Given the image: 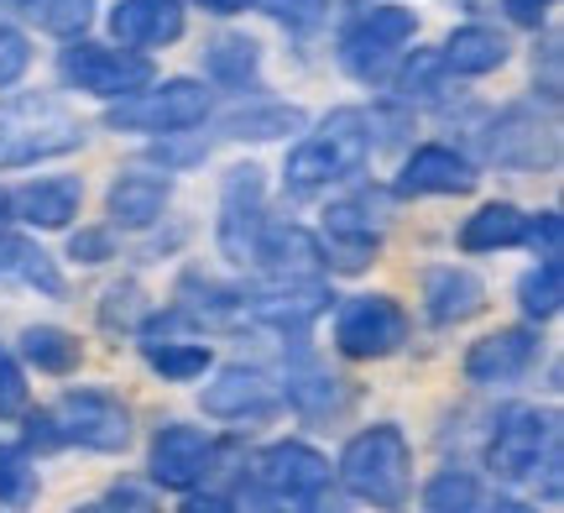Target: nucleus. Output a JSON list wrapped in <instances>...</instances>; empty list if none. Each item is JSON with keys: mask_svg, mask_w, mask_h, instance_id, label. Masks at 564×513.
<instances>
[{"mask_svg": "<svg viewBox=\"0 0 564 513\" xmlns=\"http://www.w3.org/2000/svg\"><path fill=\"white\" fill-rule=\"evenodd\" d=\"M0 272L26 278V284H37L42 293H63V278L53 272L47 252H37L32 242H17V236H0Z\"/></svg>", "mask_w": 564, "mask_h": 513, "instance_id": "nucleus-26", "label": "nucleus"}, {"mask_svg": "<svg viewBox=\"0 0 564 513\" xmlns=\"http://www.w3.org/2000/svg\"><path fill=\"white\" fill-rule=\"evenodd\" d=\"M345 488L371 503V509H403L413 488V451L398 425H371L361 430L340 456Z\"/></svg>", "mask_w": 564, "mask_h": 513, "instance_id": "nucleus-4", "label": "nucleus"}, {"mask_svg": "<svg viewBox=\"0 0 564 513\" xmlns=\"http://www.w3.org/2000/svg\"><path fill=\"white\" fill-rule=\"evenodd\" d=\"M267 231L262 215V168H236L230 184H225V215H220V247L236 263L257 257V242Z\"/></svg>", "mask_w": 564, "mask_h": 513, "instance_id": "nucleus-13", "label": "nucleus"}, {"mask_svg": "<svg viewBox=\"0 0 564 513\" xmlns=\"http://www.w3.org/2000/svg\"><path fill=\"white\" fill-rule=\"evenodd\" d=\"M209 68H215L225 84H246V74L257 68V42H246V38L215 42V53H209Z\"/></svg>", "mask_w": 564, "mask_h": 513, "instance_id": "nucleus-31", "label": "nucleus"}, {"mask_svg": "<svg viewBox=\"0 0 564 513\" xmlns=\"http://www.w3.org/2000/svg\"><path fill=\"white\" fill-rule=\"evenodd\" d=\"M11 210H21V221L32 226H68L79 215V184L74 179H42V184H26L11 200Z\"/></svg>", "mask_w": 564, "mask_h": 513, "instance_id": "nucleus-21", "label": "nucleus"}, {"mask_svg": "<svg viewBox=\"0 0 564 513\" xmlns=\"http://www.w3.org/2000/svg\"><path fill=\"white\" fill-rule=\"evenodd\" d=\"M507 11H512V21H523V26H539L544 21V11L554 6V0H502Z\"/></svg>", "mask_w": 564, "mask_h": 513, "instance_id": "nucleus-38", "label": "nucleus"}, {"mask_svg": "<svg viewBox=\"0 0 564 513\" xmlns=\"http://www.w3.org/2000/svg\"><path fill=\"white\" fill-rule=\"evenodd\" d=\"M423 304H429V320H434V325H460L470 314H481L486 288H481V278L465 272V267H440V272L423 278Z\"/></svg>", "mask_w": 564, "mask_h": 513, "instance_id": "nucleus-19", "label": "nucleus"}, {"mask_svg": "<svg viewBox=\"0 0 564 513\" xmlns=\"http://www.w3.org/2000/svg\"><path fill=\"white\" fill-rule=\"evenodd\" d=\"M147 509V493L141 488H116L110 498H100V503H84L79 513H141Z\"/></svg>", "mask_w": 564, "mask_h": 513, "instance_id": "nucleus-36", "label": "nucleus"}, {"mask_svg": "<svg viewBox=\"0 0 564 513\" xmlns=\"http://www.w3.org/2000/svg\"><path fill=\"white\" fill-rule=\"evenodd\" d=\"M26 440L32 446H84V451H126L131 440V414L121 398L95 388L63 393L47 414L26 419Z\"/></svg>", "mask_w": 564, "mask_h": 513, "instance_id": "nucleus-2", "label": "nucleus"}, {"mask_svg": "<svg viewBox=\"0 0 564 513\" xmlns=\"http://www.w3.org/2000/svg\"><path fill=\"white\" fill-rule=\"evenodd\" d=\"M491 158L512 168H533L554 158V121H539V110L512 105L502 121L491 126Z\"/></svg>", "mask_w": 564, "mask_h": 513, "instance_id": "nucleus-17", "label": "nucleus"}, {"mask_svg": "<svg viewBox=\"0 0 564 513\" xmlns=\"http://www.w3.org/2000/svg\"><path fill=\"white\" fill-rule=\"evenodd\" d=\"M204 11H215V17H230V11H246L251 0H199Z\"/></svg>", "mask_w": 564, "mask_h": 513, "instance_id": "nucleus-41", "label": "nucleus"}, {"mask_svg": "<svg viewBox=\"0 0 564 513\" xmlns=\"http://www.w3.org/2000/svg\"><path fill=\"white\" fill-rule=\"evenodd\" d=\"M105 252H110V242H105L100 231H84V236H74V257H84V263H100Z\"/></svg>", "mask_w": 564, "mask_h": 513, "instance_id": "nucleus-39", "label": "nucleus"}, {"mask_svg": "<svg viewBox=\"0 0 564 513\" xmlns=\"http://www.w3.org/2000/svg\"><path fill=\"white\" fill-rule=\"evenodd\" d=\"M533 356H539V335L533 330H497V335H486L470 346L465 356V377L470 383H512V377H523L533 367Z\"/></svg>", "mask_w": 564, "mask_h": 513, "instance_id": "nucleus-15", "label": "nucleus"}, {"mask_svg": "<svg viewBox=\"0 0 564 513\" xmlns=\"http://www.w3.org/2000/svg\"><path fill=\"white\" fill-rule=\"evenodd\" d=\"M444 63L455 74H491V68L507 63V38L491 32V26H460V32H449V42H444Z\"/></svg>", "mask_w": 564, "mask_h": 513, "instance_id": "nucleus-23", "label": "nucleus"}, {"mask_svg": "<svg viewBox=\"0 0 564 513\" xmlns=\"http://www.w3.org/2000/svg\"><path fill=\"white\" fill-rule=\"evenodd\" d=\"M26 58H32V47L21 38L17 26H0V89L6 84H17L26 74Z\"/></svg>", "mask_w": 564, "mask_h": 513, "instance_id": "nucleus-33", "label": "nucleus"}, {"mask_svg": "<svg viewBox=\"0 0 564 513\" xmlns=\"http://www.w3.org/2000/svg\"><path fill=\"white\" fill-rule=\"evenodd\" d=\"M110 32L126 47H167L183 38V0H121L110 11Z\"/></svg>", "mask_w": 564, "mask_h": 513, "instance_id": "nucleus-16", "label": "nucleus"}, {"mask_svg": "<svg viewBox=\"0 0 564 513\" xmlns=\"http://www.w3.org/2000/svg\"><path fill=\"white\" fill-rule=\"evenodd\" d=\"M26 409V383H21V367L0 351V419L6 414H21Z\"/></svg>", "mask_w": 564, "mask_h": 513, "instance_id": "nucleus-34", "label": "nucleus"}, {"mask_svg": "<svg viewBox=\"0 0 564 513\" xmlns=\"http://www.w3.org/2000/svg\"><path fill=\"white\" fill-rule=\"evenodd\" d=\"M382 247V200L361 194V200H340L324 215V257L345 272H361Z\"/></svg>", "mask_w": 564, "mask_h": 513, "instance_id": "nucleus-11", "label": "nucleus"}, {"mask_svg": "<svg viewBox=\"0 0 564 513\" xmlns=\"http://www.w3.org/2000/svg\"><path fill=\"white\" fill-rule=\"evenodd\" d=\"M89 6L95 0H42L37 21L47 32H58V38H74V32H84V21H89Z\"/></svg>", "mask_w": 564, "mask_h": 513, "instance_id": "nucleus-32", "label": "nucleus"}, {"mask_svg": "<svg viewBox=\"0 0 564 513\" xmlns=\"http://www.w3.org/2000/svg\"><path fill=\"white\" fill-rule=\"evenodd\" d=\"M147 362H152V372H162V377H173V383H188V377H204V367H209V346H183V341H147Z\"/></svg>", "mask_w": 564, "mask_h": 513, "instance_id": "nucleus-27", "label": "nucleus"}, {"mask_svg": "<svg viewBox=\"0 0 564 513\" xmlns=\"http://www.w3.org/2000/svg\"><path fill=\"white\" fill-rule=\"evenodd\" d=\"M413 32H419V26H413V11H403V6H371L366 17H356L345 26V38H340L345 68L361 74V79L382 74L387 58H392Z\"/></svg>", "mask_w": 564, "mask_h": 513, "instance_id": "nucleus-10", "label": "nucleus"}, {"mask_svg": "<svg viewBox=\"0 0 564 513\" xmlns=\"http://www.w3.org/2000/svg\"><path fill=\"white\" fill-rule=\"evenodd\" d=\"M486 467L502 482H533L544 477V498H560V419L539 409H507L491 446Z\"/></svg>", "mask_w": 564, "mask_h": 513, "instance_id": "nucleus-3", "label": "nucleus"}, {"mask_svg": "<svg viewBox=\"0 0 564 513\" xmlns=\"http://www.w3.org/2000/svg\"><path fill=\"white\" fill-rule=\"evenodd\" d=\"M63 79L89 89V95H105V100H126L152 84V63L137 58V53H121V47H100V42H74L63 47Z\"/></svg>", "mask_w": 564, "mask_h": 513, "instance_id": "nucleus-8", "label": "nucleus"}, {"mask_svg": "<svg viewBox=\"0 0 564 513\" xmlns=\"http://www.w3.org/2000/svg\"><path fill=\"white\" fill-rule=\"evenodd\" d=\"M183 513H236V509H230L225 498H194V503H188Z\"/></svg>", "mask_w": 564, "mask_h": 513, "instance_id": "nucleus-40", "label": "nucleus"}, {"mask_svg": "<svg viewBox=\"0 0 564 513\" xmlns=\"http://www.w3.org/2000/svg\"><path fill=\"white\" fill-rule=\"evenodd\" d=\"M11 6H17V11H26V17H37V11H42V0H11Z\"/></svg>", "mask_w": 564, "mask_h": 513, "instance_id": "nucleus-44", "label": "nucleus"}, {"mask_svg": "<svg viewBox=\"0 0 564 513\" xmlns=\"http://www.w3.org/2000/svg\"><path fill=\"white\" fill-rule=\"evenodd\" d=\"M403 341H408V314L392 304V299H382V293L345 304V314L335 320V346H340L350 362L392 356Z\"/></svg>", "mask_w": 564, "mask_h": 513, "instance_id": "nucleus-9", "label": "nucleus"}, {"mask_svg": "<svg viewBox=\"0 0 564 513\" xmlns=\"http://www.w3.org/2000/svg\"><path fill=\"white\" fill-rule=\"evenodd\" d=\"M366 152H371L366 116L361 110H335L308 142L293 147V158H288V189L293 194H314L324 184H340V179H350L366 163Z\"/></svg>", "mask_w": 564, "mask_h": 513, "instance_id": "nucleus-5", "label": "nucleus"}, {"mask_svg": "<svg viewBox=\"0 0 564 513\" xmlns=\"http://www.w3.org/2000/svg\"><path fill=\"white\" fill-rule=\"evenodd\" d=\"M6 221H11V194H0V236H6Z\"/></svg>", "mask_w": 564, "mask_h": 513, "instance_id": "nucleus-43", "label": "nucleus"}, {"mask_svg": "<svg viewBox=\"0 0 564 513\" xmlns=\"http://www.w3.org/2000/svg\"><path fill=\"white\" fill-rule=\"evenodd\" d=\"M528 221L518 205H486L476 210L470 221H465L460 231V247L465 252H497V247H518V242H528Z\"/></svg>", "mask_w": 564, "mask_h": 513, "instance_id": "nucleus-22", "label": "nucleus"}, {"mask_svg": "<svg viewBox=\"0 0 564 513\" xmlns=\"http://www.w3.org/2000/svg\"><path fill=\"white\" fill-rule=\"evenodd\" d=\"M560 210H544L539 215V226H528V242L533 247H544V257H560Z\"/></svg>", "mask_w": 564, "mask_h": 513, "instance_id": "nucleus-37", "label": "nucleus"}, {"mask_svg": "<svg viewBox=\"0 0 564 513\" xmlns=\"http://www.w3.org/2000/svg\"><path fill=\"white\" fill-rule=\"evenodd\" d=\"M37 498V472H32V461L11 446H0V503L6 509H26Z\"/></svg>", "mask_w": 564, "mask_h": 513, "instance_id": "nucleus-29", "label": "nucleus"}, {"mask_svg": "<svg viewBox=\"0 0 564 513\" xmlns=\"http://www.w3.org/2000/svg\"><path fill=\"white\" fill-rule=\"evenodd\" d=\"M21 351H26V362L42 372H74L79 367V341H74L68 330H53V325L21 330Z\"/></svg>", "mask_w": 564, "mask_h": 513, "instance_id": "nucleus-25", "label": "nucleus"}, {"mask_svg": "<svg viewBox=\"0 0 564 513\" xmlns=\"http://www.w3.org/2000/svg\"><path fill=\"white\" fill-rule=\"evenodd\" d=\"M267 11L278 21H288V26H314L319 21V11H324V0H267Z\"/></svg>", "mask_w": 564, "mask_h": 513, "instance_id": "nucleus-35", "label": "nucleus"}, {"mask_svg": "<svg viewBox=\"0 0 564 513\" xmlns=\"http://www.w3.org/2000/svg\"><path fill=\"white\" fill-rule=\"evenodd\" d=\"M167 194H173V184L158 179V173H126V179L110 184V221L126 231L152 226L162 215V205H167Z\"/></svg>", "mask_w": 564, "mask_h": 513, "instance_id": "nucleus-20", "label": "nucleus"}, {"mask_svg": "<svg viewBox=\"0 0 564 513\" xmlns=\"http://www.w3.org/2000/svg\"><path fill=\"white\" fill-rule=\"evenodd\" d=\"M251 498H267L278 513H345L340 493L329 488V461L303 440H278L257 456L251 482L241 477Z\"/></svg>", "mask_w": 564, "mask_h": 513, "instance_id": "nucleus-1", "label": "nucleus"}, {"mask_svg": "<svg viewBox=\"0 0 564 513\" xmlns=\"http://www.w3.org/2000/svg\"><path fill=\"white\" fill-rule=\"evenodd\" d=\"M84 142V126L58 100H11L0 105V168H26L63 158Z\"/></svg>", "mask_w": 564, "mask_h": 513, "instance_id": "nucleus-6", "label": "nucleus"}, {"mask_svg": "<svg viewBox=\"0 0 564 513\" xmlns=\"http://www.w3.org/2000/svg\"><path fill=\"white\" fill-rule=\"evenodd\" d=\"M398 189L403 194H465L476 189V168L449 147H419L398 173Z\"/></svg>", "mask_w": 564, "mask_h": 513, "instance_id": "nucleus-18", "label": "nucleus"}, {"mask_svg": "<svg viewBox=\"0 0 564 513\" xmlns=\"http://www.w3.org/2000/svg\"><path fill=\"white\" fill-rule=\"evenodd\" d=\"M215 456H220V440H209L194 425H167L152 440V477L162 488H199L204 477L215 472Z\"/></svg>", "mask_w": 564, "mask_h": 513, "instance_id": "nucleus-12", "label": "nucleus"}, {"mask_svg": "<svg viewBox=\"0 0 564 513\" xmlns=\"http://www.w3.org/2000/svg\"><path fill=\"white\" fill-rule=\"evenodd\" d=\"M303 110L299 105H272V110H246L230 121V137H282V131H299Z\"/></svg>", "mask_w": 564, "mask_h": 513, "instance_id": "nucleus-30", "label": "nucleus"}, {"mask_svg": "<svg viewBox=\"0 0 564 513\" xmlns=\"http://www.w3.org/2000/svg\"><path fill=\"white\" fill-rule=\"evenodd\" d=\"M278 404H282L278 383L257 367H230V372H220V383L204 388V409L215 414V419H262Z\"/></svg>", "mask_w": 564, "mask_h": 513, "instance_id": "nucleus-14", "label": "nucleus"}, {"mask_svg": "<svg viewBox=\"0 0 564 513\" xmlns=\"http://www.w3.org/2000/svg\"><path fill=\"white\" fill-rule=\"evenodd\" d=\"M209 116V89L194 79H167V84H147L137 95L110 105L105 126L110 131H188Z\"/></svg>", "mask_w": 564, "mask_h": 513, "instance_id": "nucleus-7", "label": "nucleus"}, {"mask_svg": "<svg viewBox=\"0 0 564 513\" xmlns=\"http://www.w3.org/2000/svg\"><path fill=\"white\" fill-rule=\"evenodd\" d=\"M429 513H470L481 503V488H476V477L470 472H440L429 482V493H423Z\"/></svg>", "mask_w": 564, "mask_h": 513, "instance_id": "nucleus-28", "label": "nucleus"}, {"mask_svg": "<svg viewBox=\"0 0 564 513\" xmlns=\"http://www.w3.org/2000/svg\"><path fill=\"white\" fill-rule=\"evenodd\" d=\"M518 299H523V314L528 320H554L564 304V267L560 257H544V263L528 272L518 284Z\"/></svg>", "mask_w": 564, "mask_h": 513, "instance_id": "nucleus-24", "label": "nucleus"}, {"mask_svg": "<svg viewBox=\"0 0 564 513\" xmlns=\"http://www.w3.org/2000/svg\"><path fill=\"white\" fill-rule=\"evenodd\" d=\"M481 513H539V509H528V503H512V498H497V503H486Z\"/></svg>", "mask_w": 564, "mask_h": 513, "instance_id": "nucleus-42", "label": "nucleus"}]
</instances>
